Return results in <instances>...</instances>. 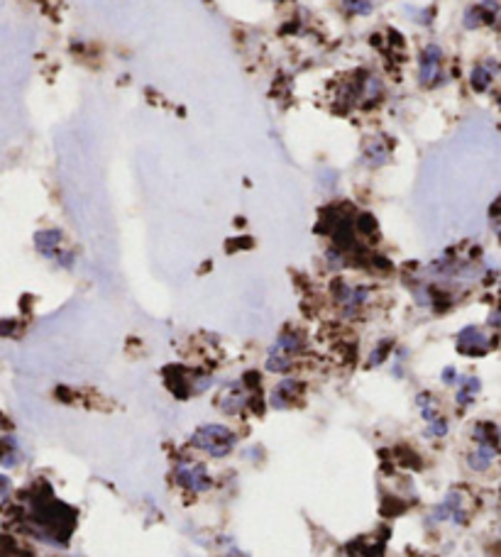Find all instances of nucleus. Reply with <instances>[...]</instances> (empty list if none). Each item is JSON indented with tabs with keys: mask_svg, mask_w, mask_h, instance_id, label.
Returning a JSON list of instances; mask_svg holds the SVG:
<instances>
[{
	"mask_svg": "<svg viewBox=\"0 0 501 557\" xmlns=\"http://www.w3.org/2000/svg\"><path fill=\"white\" fill-rule=\"evenodd\" d=\"M247 403H249V396H247V389H245L243 381H227V384L221 386V392L216 394L213 406H216L221 413L235 416V413L243 411Z\"/></svg>",
	"mask_w": 501,
	"mask_h": 557,
	"instance_id": "obj_5",
	"label": "nucleus"
},
{
	"mask_svg": "<svg viewBox=\"0 0 501 557\" xmlns=\"http://www.w3.org/2000/svg\"><path fill=\"white\" fill-rule=\"evenodd\" d=\"M74 252H59V257L54 259L57 264H59V267H64V269H71L74 267Z\"/></svg>",
	"mask_w": 501,
	"mask_h": 557,
	"instance_id": "obj_21",
	"label": "nucleus"
},
{
	"mask_svg": "<svg viewBox=\"0 0 501 557\" xmlns=\"http://www.w3.org/2000/svg\"><path fill=\"white\" fill-rule=\"evenodd\" d=\"M458 350L462 354H484L489 350V335L482 327H462L458 335Z\"/></svg>",
	"mask_w": 501,
	"mask_h": 557,
	"instance_id": "obj_6",
	"label": "nucleus"
},
{
	"mask_svg": "<svg viewBox=\"0 0 501 557\" xmlns=\"http://www.w3.org/2000/svg\"><path fill=\"white\" fill-rule=\"evenodd\" d=\"M189 443L191 447H196V450L205 452V455L218 460V457H227L235 450L237 435L221 423H205V425H198V428L191 433Z\"/></svg>",
	"mask_w": 501,
	"mask_h": 557,
	"instance_id": "obj_1",
	"label": "nucleus"
},
{
	"mask_svg": "<svg viewBox=\"0 0 501 557\" xmlns=\"http://www.w3.org/2000/svg\"><path fill=\"white\" fill-rule=\"evenodd\" d=\"M416 408L420 411V416H423V421H426V423H433L436 418H440V416H438L436 398H433V394H428V392H423V394H418V396H416Z\"/></svg>",
	"mask_w": 501,
	"mask_h": 557,
	"instance_id": "obj_16",
	"label": "nucleus"
},
{
	"mask_svg": "<svg viewBox=\"0 0 501 557\" xmlns=\"http://www.w3.org/2000/svg\"><path fill=\"white\" fill-rule=\"evenodd\" d=\"M442 49L438 44H426L418 57V79L423 86H438L445 81V71H442Z\"/></svg>",
	"mask_w": 501,
	"mask_h": 557,
	"instance_id": "obj_4",
	"label": "nucleus"
},
{
	"mask_svg": "<svg viewBox=\"0 0 501 557\" xmlns=\"http://www.w3.org/2000/svg\"><path fill=\"white\" fill-rule=\"evenodd\" d=\"M61 230L52 227V230H39L34 232V247H37V252L42 254L44 259H57L61 252Z\"/></svg>",
	"mask_w": 501,
	"mask_h": 557,
	"instance_id": "obj_9",
	"label": "nucleus"
},
{
	"mask_svg": "<svg viewBox=\"0 0 501 557\" xmlns=\"http://www.w3.org/2000/svg\"><path fill=\"white\" fill-rule=\"evenodd\" d=\"M174 482L194 494H203L213 489V477L201 462H178L176 469H174Z\"/></svg>",
	"mask_w": 501,
	"mask_h": 557,
	"instance_id": "obj_3",
	"label": "nucleus"
},
{
	"mask_svg": "<svg viewBox=\"0 0 501 557\" xmlns=\"http://www.w3.org/2000/svg\"><path fill=\"white\" fill-rule=\"evenodd\" d=\"M433 518L436 520H453V523H464L467 514H464V496L462 492H450L445 498H442V504L436 506L433 511Z\"/></svg>",
	"mask_w": 501,
	"mask_h": 557,
	"instance_id": "obj_7",
	"label": "nucleus"
},
{
	"mask_svg": "<svg viewBox=\"0 0 501 557\" xmlns=\"http://www.w3.org/2000/svg\"><path fill=\"white\" fill-rule=\"evenodd\" d=\"M365 161L369 166H382V164H387L389 161V147L384 145L382 139H372V142H367V147H365Z\"/></svg>",
	"mask_w": 501,
	"mask_h": 557,
	"instance_id": "obj_12",
	"label": "nucleus"
},
{
	"mask_svg": "<svg viewBox=\"0 0 501 557\" xmlns=\"http://www.w3.org/2000/svg\"><path fill=\"white\" fill-rule=\"evenodd\" d=\"M458 384H460V389H458V403H460V406H467V403H472L474 394H480V389H482V381L477 379V376H462Z\"/></svg>",
	"mask_w": 501,
	"mask_h": 557,
	"instance_id": "obj_14",
	"label": "nucleus"
},
{
	"mask_svg": "<svg viewBox=\"0 0 501 557\" xmlns=\"http://www.w3.org/2000/svg\"><path fill=\"white\" fill-rule=\"evenodd\" d=\"M265 369L272 372V374H286V372L294 369V357H289V354H279V352H267Z\"/></svg>",
	"mask_w": 501,
	"mask_h": 557,
	"instance_id": "obj_15",
	"label": "nucleus"
},
{
	"mask_svg": "<svg viewBox=\"0 0 501 557\" xmlns=\"http://www.w3.org/2000/svg\"><path fill=\"white\" fill-rule=\"evenodd\" d=\"M0 498H3V504L10 501V479H8L6 474L0 477Z\"/></svg>",
	"mask_w": 501,
	"mask_h": 557,
	"instance_id": "obj_20",
	"label": "nucleus"
},
{
	"mask_svg": "<svg viewBox=\"0 0 501 557\" xmlns=\"http://www.w3.org/2000/svg\"><path fill=\"white\" fill-rule=\"evenodd\" d=\"M389 354H391V340H382V343L374 347V352L369 354V367H379Z\"/></svg>",
	"mask_w": 501,
	"mask_h": 557,
	"instance_id": "obj_17",
	"label": "nucleus"
},
{
	"mask_svg": "<svg viewBox=\"0 0 501 557\" xmlns=\"http://www.w3.org/2000/svg\"><path fill=\"white\" fill-rule=\"evenodd\" d=\"M442 381L445 384H458V369L455 367H445L442 369Z\"/></svg>",
	"mask_w": 501,
	"mask_h": 557,
	"instance_id": "obj_22",
	"label": "nucleus"
},
{
	"mask_svg": "<svg viewBox=\"0 0 501 557\" xmlns=\"http://www.w3.org/2000/svg\"><path fill=\"white\" fill-rule=\"evenodd\" d=\"M298 394V381L296 379H284L279 381V384L272 389V406L274 408H289L294 403V398H296Z\"/></svg>",
	"mask_w": 501,
	"mask_h": 557,
	"instance_id": "obj_11",
	"label": "nucleus"
},
{
	"mask_svg": "<svg viewBox=\"0 0 501 557\" xmlns=\"http://www.w3.org/2000/svg\"><path fill=\"white\" fill-rule=\"evenodd\" d=\"M382 91H384L382 81H379L374 74H369V76H365V79H362V83H360V98L365 103L379 101V98H382Z\"/></svg>",
	"mask_w": 501,
	"mask_h": 557,
	"instance_id": "obj_13",
	"label": "nucleus"
},
{
	"mask_svg": "<svg viewBox=\"0 0 501 557\" xmlns=\"http://www.w3.org/2000/svg\"><path fill=\"white\" fill-rule=\"evenodd\" d=\"M499 108H501V101H499Z\"/></svg>",
	"mask_w": 501,
	"mask_h": 557,
	"instance_id": "obj_23",
	"label": "nucleus"
},
{
	"mask_svg": "<svg viewBox=\"0 0 501 557\" xmlns=\"http://www.w3.org/2000/svg\"><path fill=\"white\" fill-rule=\"evenodd\" d=\"M447 430H450V421L447 418H436L433 423H428V435H433V438H442V435H447Z\"/></svg>",
	"mask_w": 501,
	"mask_h": 557,
	"instance_id": "obj_19",
	"label": "nucleus"
},
{
	"mask_svg": "<svg viewBox=\"0 0 501 557\" xmlns=\"http://www.w3.org/2000/svg\"><path fill=\"white\" fill-rule=\"evenodd\" d=\"M347 8V12L352 15H369L374 10V3L372 0H342Z\"/></svg>",
	"mask_w": 501,
	"mask_h": 557,
	"instance_id": "obj_18",
	"label": "nucleus"
},
{
	"mask_svg": "<svg viewBox=\"0 0 501 557\" xmlns=\"http://www.w3.org/2000/svg\"><path fill=\"white\" fill-rule=\"evenodd\" d=\"M303 350V335L298 330H284L276 338V343L269 347V352H279V354H289V357H296Z\"/></svg>",
	"mask_w": 501,
	"mask_h": 557,
	"instance_id": "obj_10",
	"label": "nucleus"
},
{
	"mask_svg": "<svg viewBox=\"0 0 501 557\" xmlns=\"http://www.w3.org/2000/svg\"><path fill=\"white\" fill-rule=\"evenodd\" d=\"M330 291H333L335 303L342 308V316L345 318H355L357 313H360V308L367 305L369 296H372L369 286H355V284H347V281H340V278H335Z\"/></svg>",
	"mask_w": 501,
	"mask_h": 557,
	"instance_id": "obj_2",
	"label": "nucleus"
},
{
	"mask_svg": "<svg viewBox=\"0 0 501 557\" xmlns=\"http://www.w3.org/2000/svg\"><path fill=\"white\" fill-rule=\"evenodd\" d=\"M501 64L496 59H484V61H477L469 71V86L474 88L477 93H484L487 88L494 83V79L499 76Z\"/></svg>",
	"mask_w": 501,
	"mask_h": 557,
	"instance_id": "obj_8",
	"label": "nucleus"
}]
</instances>
